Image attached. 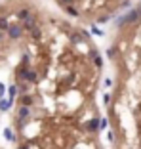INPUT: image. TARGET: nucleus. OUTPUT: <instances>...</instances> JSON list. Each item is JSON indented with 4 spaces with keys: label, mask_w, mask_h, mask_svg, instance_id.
<instances>
[{
    "label": "nucleus",
    "mask_w": 141,
    "mask_h": 149,
    "mask_svg": "<svg viewBox=\"0 0 141 149\" xmlns=\"http://www.w3.org/2000/svg\"><path fill=\"white\" fill-rule=\"evenodd\" d=\"M0 149H4V147H0Z\"/></svg>",
    "instance_id": "obj_4"
},
{
    "label": "nucleus",
    "mask_w": 141,
    "mask_h": 149,
    "mask_svg": "<svg viewBox=\"0 0 141 149\" xmlns=\"http://www.w3.org/2000/svg\"><path fill=\"white\" fill-rule=\"evenodd\" d=\"M107 56L115 71L105 96L111 149H141V2L118 21Z\"/></svg>",
    "instance_id": "obj_1"
},
{
    "label": "nucleus",
    "mask_w": 141,
    "mask_h": 149,
    "mask_svg": "<svg viewBox=\"0 0 141 149\" xmlns=\"http://www.w3.org/2000/svg\"><path fill=\"white\" fill-rule=\"evenodd\" d=\"M63 15L75 23H105L132 0H53Z\"/></svg>",
    "instance_id": "obj_3"
},
{
    "label": "nucleus",
    "mask_w": 141,
    "mask_h": 149,
    "mask_svg": "<svg viewBox=\"0 0 141 149\" xmlns=\"http://www.w3.org/2000/svg\"><path fill=\"white\" fill-rule=\"evenodd\" d=\"M15 149H105L99 117L38 115L10 124Z\"/></svg>",
    "instance_id": "obj_2"
}]
</instances>
